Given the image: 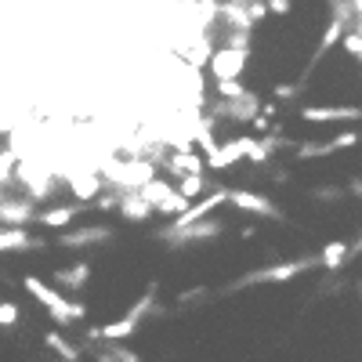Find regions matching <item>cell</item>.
Masks as SVG:
<instances>
[{"instance_id": "obj_7", "label": "cell", "mask_w": 362, "mask_h": 362, "mask_svg": "<svg viewBox=\"0 0 362 362\" xmlns=\"http://www.w3.org/2000/svg\"><path fill=\"white\" fill-rule=\"evenodd\" d=\"M141 312H145V305H138V308H134V312H127L124 319H116V322L102 326V329H98V337H105V341H119V337H131L134 329H138V319H141Z\"/></svg>"}, {"instance_id": "obj_18", "label": "cell", "mask_w": 362, "mask_h": 362, "mask_svg": "<svg viewBox=\"0 0 362 362\" xmlns=\"http://www.w3.org/2000/svg\"><path fill=\"white\" fill-rule=\"evenodd\" d=\"M341 44H344V51H348L351 58H362V37H358V33H348V37H341Z\"/></svg>"}, {"instance_id": "obj_14", "label": "cell", "mask_w": 362, "mask_h": 362, "mask_svg": "<svg viewBox=\"0 0 362 362\" xmlns=\"http://www.w3.org/2000/svg\"><path fill=\"white\" fill-rule=\"evenodd\" d=\"M87 264H76V268H66V272H58V283L62 286H73V290H80L83 283H87Z\"/></svg>"}, {"instance_id": "obj_5", "label": "cell", "mask_w": 362, "mask_h": 362, "mask_svg": "<svg viewBox=\"0 0 362 362\" xmlns=\"http://www.w3.org/2000/svg\"><path fill=\"white\" fill-rule=\"evenodd\" d=\"M300 116L308 124H329V119H358L362 109L358 105H308V109H300Z\"/></svg>"}, {"instance_id": "obj_17", "label": "cell", "mask_w": 362, "mask_h": 362, "mask_svg": "<svg viewBox=\"0 0 362 362\" xmlns=\"http://www.w3.org/2000/svg\"><path fill=\"white\" fill-rule=\"evenodd\" d=\"M341 37H344V25L334 22V25H329L326 33H322V51H326V47H334V44H341Z\"/></svg>"}, {"instance_id": "obj_15", "label": "cell", "mask_w": 362, "mask_h": 362, "mask_svg": "<svg viewBox=\"0 0 362 362\" xmlns=\"http://www.w3.org/2000/svg\"><path fill=\"white\" fill-rule=\"evenodd\" d=\"M247 90L239 80H218V98H243Z\"/></svg>"}, {"instance_id": "obj_12", "label": "cell", "mask_w": 362, "mask_h": 362, "mask_svg": "<svg viewBox=\"0 0 362 362\" xmlns=\"http://www.w3.org/2000/svg\"><path fill=\"white\" fill-rule=\"evenodd\" d=\"M358 141V134L355 131H348V134H341V138H334V141H326V145H315V148H300V156H322V153H337V148H348V145H355Z\"/></svg>"}, {"instance_id": "obj_19", "label": "cell", "mask_w": 362, "mask_h": 362, "mask_svg": "<svg viewBox=\"0 0 362 362\" xmlns=\"http://www.w3.org/2000/svg\"><path fill=\"white\" fill-rule=\"evenodd\" d=\"M268 15H290L293 11V0H264Z\"/></svg>"}, {"instance_id": "obj_1", "label": "cell", "mask_w": 362, "mask_h": 362, "mask_svg": "<svg viewBox=\"0 0 362 362\" xmlns=\"http://www.w3.org/2000/svg\"><path fill=\"white\" fill-rule=\"evenodd\" d=\"M25 290L33 293V297L40 300V305L54 315V322H73V319H83V305H69V300H66L62 293H54V290H51V286H44L40 279L29 276V279H25Z\"/></svg>"}, {"instance_id": "obj_3", "label": "cell", "mask_w": 362, "mask_h": 362, "mask_svg": "<svg viewBox=\"0 0 362 362\" xmlns=\"http://www.w3.org/2000/svg\"><path fill=\"white\" fill-rule=\"evenodd\" d=\"M239 160H247L243 138H235V141H228V145H214V148L206 153V167H210V170H228V167H235Z\"/></svg>"}, {"instance_id": "obj_8", "label": "cell", "mask_w": 362, "mask_h": 362, "mask_svg": "<svg viewBox=\"0 0 362 362\" xmlns=\"http://www.w3.org/2000/svg\"><path fill=\"white\" fill-rule=\"evenodd\" d=\"M119 214H124L127 221H145V218H153L156 210L148 206L138 192H131V196H124V203H119Z\"/></svg>"}, {"instance_id": "obj_6", "label": "cell", "mask_w": 362, "mask_h": 362, "mask_svg": "<svg viewBox=\"0 0 362 362\" xmlns=\"http://www.w3.org/2000/svg\"><path fill=\"white\" fill-rule=\"evenodd\" d=\"M66 185L73 189V196H76L80 203H87V199H95V196H98L102 177H98L95 170H69V174H66Z\"/></svg>"}, {"instance_id": "obj_11", "label": "cell", "mask_w": 362, "mask_h": 362, "mask_svg": "<svg viewBox=\"0 0 362 362\" xmlns=\"http://www.w3.org/2000/svg\"><path fill=\"white\" fill-rule=\"evenodd\" d=\"M76 218V206H54V210H44V214L37 218L44 228H62V225H69Z\"/></svg>"}, {"instance_id": "obj_2", "label": "cell", "mask_w": 362, "mask_h": 362, "mask_svg": "<svg viewBox=\"0 0 362 362\" xmlns=\"http://www.w3.org/2000/svg\"><path fill=\"white\" fill-rule=\"evenodd\" d=\"M247 44H225L210 54V73H214V80H239L247 69Z\"/></svg>"}, {"instance_id": "obj_16", "label": "cell", "mask_w": 362, "mask_h": 362, "mask_svg": "<svg viewBox=\"0 0 362 362\" xmlns=\"http://www.w3.org/2000/svg\"><path fill=\"white\" fill-rule=\"evenodd\" d=\"M15 322H18V305L0 300V326H15Z\"/></svg>"}, {"instance_id": "obj_4", "label": "cell", "mask_w": 362, "mask_h": 362, "mask_svg": "<svg viewBox=\"0 0 362 362\" xmlns=\"http://www.w3.org/2000/svg\"><path fill=\"white\" fill-rule=\"evenodd\" d=\"M228 203H232V206H239V210H247V214H254V218H279V210L272 206L264 196L250 192V189H247V192H239V189H235V192H228Z\"/></svg>"}, {"instance_id": "obj_20", "label": "cell", "mask_w": 362, "mask_h": 362, "mask_svg": "<svg viewBox=\"0 0 362 362\" xmlns=\"http://www.w3.org/2000/svg\"><path fill=\"white\" fill-rule=\"evenodd\" d=\"M355 254H362V232H358V243H355V247H348V257H355Z\"/></svg>"}, {"instance_id": "obj_13", "label": "cell", "mask_w": 362, "mask_h": 362, "mask_svg": "<svg viewBox=\"0 0 362 362\" xmlns=\"http://www.w3.org/2000/svg\"><path fill=\"white\" fill-rule=\"evenodd\" d=\"M203 189H206V177L203 174H185L177 181V192L185 196V199H196V196H203Z\"/></svg>"}, {"instance_id": "obj_9", "label": "cell", "mask_w": 362, "mask_h": 362, "mask_svg": "<svg viewBox=\"0 0 362 362\" xmlns=\"http://www.w3.org/2000/svg\"><path fill=\"white\" fill-rule=\"evenodd\" d=\"M308 268V261H293V264H276V268H268L264 276H257L254 283H286V279H293V272H305Z\"/></svg>"}, {"instance_id": "obj_10", "label": "cell", "mask_w": 362, "mask_h": 362, "mask_svg": "<svg viewBox=\"0 0 362 362\" xmlns=\"http://www.w3.org/2000/svg\"><path fill=\"white\" fill-rule=\"evenodd\" d=\"M344 261H348V243L334 239V243H326V247H322V268H326V272L344 268Z\"/></svg>"}]
</instances>
